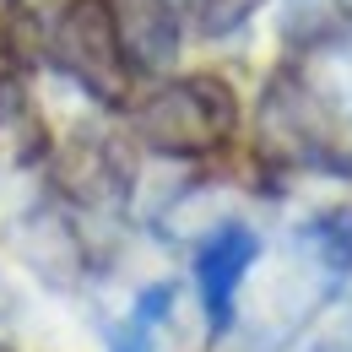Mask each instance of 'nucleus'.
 <instances>
[{
	"mask_svg": "<svg viewBox=\"0 0 352 352\" xmlns=\"http://www.w3.org/2000/svg\"><path fill=\"white\" fill-rule=\"evenodd\" d=\"M228 131H233V92L222 82H212V76L168 82L163 92H152L146 109H141V135L157 152H174V157L212 152Z\"/></svg>",
	"mask_w": 352,
	"mask_h": 352,
	"instance_id": "f257e3e1",
	"label": "nucleus"
},
{
	"mask_svg": "<svg viewBox=\"0 0 352 352\" xmlns=\"http://www.w3.org/2000/svg\"><path fill=\"white\" fill-rule=\"evenodd\" d=\"M54 60L103 103L125 98V60H120V38L109 22V6L98 0H76L60 28H54Z\"/></svg>",
	"mask_w": 352,
	"mask_h": 352,
	"instance_id": "f03ea898",
	"label": "nucleus"
},
{
	"mask_svg": "<svg viewBox=\"0 0 352 352\" xmlns=\"http://www.w3.org/2000/svg\"><path fill=\"white\" fill-rule=\"evenodd\" d=\"M261 141H265V152H276V157L320 163L325 141H331V120H325L320 98L304 82H276L261 103Z\"/></svg>",
	"mask_w": 352,
	"mask_h": 352,
	"instance_id": "7ed1b4c3",
	"label": "nucleus"
},
{
	"mask_svg": "<svg viewBox=\"0 0 352 352\" xmlns=\"http://www.w3.org/2000/svg\"><path fill=\"white\" fill-rule=\"evenodd\" d=\"M109 22L120 54L141 65V71H163L179 54V22L168 11V0H109Z\"/></svg>",
	"mask_w": 352,
	"mask_h": 352,
	"instance_id": "20e7f679",
	"label": "nucleus"
},
{
	"mask_svg": "<svg viewBox=\"0 0 352 352\" xmlns=\"http://www.w3.org/2000/svg\"><path fill=\"white\" fill-rule=\"evenodd\" d=\"M255 233L250 228H217L206 244H201V255H195V282H201V304L212 314V325H228V314H233V293H239V282H244V271L255 265Z\"/></svg>",
	"mask_w": 352,
	"mask_h": 352,
	"instance_id": "39448f33",
	"label": "nucleus"
},
{
	"mask_svg": "<svg viewBox=\"0 0 352 352\" xmlns=\"http://www.w3.org/2000/svg\"><path fill=\"white\" fill-rule=\"evenodd\" d=\"M16 244H22V255L38 265L49 282H65V276L76 271V244H71V233L49 217V212L22 222V228H16Z\"/></svg>",
	"mask_w": 352,
	"mask_h": 352,
	"instance_id": "423d86ee",
	"label": "nucleus"
},
{
	"mask_svg": "<svg viewBox=\"0 0 352 352\" xmlns=\"http://www.w3.org/2000/svg\"><path fill=\"white\" fill-rule=\"evenodd\" d=\"M60 179H65V190H76L82 201H103V195L114 190V174H109V163H103V152H98L92 141H76V146L65 152Z\"/></svg>",
	"mask_w": 352,
	"mask_h": 352,
	"instance_id": "0eeeda50",
	"label": "nucleus"
},
{
	"mask_svg": "<svg viewBox=\"0 0 352 352\" xmlns=\"http://www.w3.org/2000/svg\"><path fill=\"white\" fill-rule=\"evenodd\" d=\"M309 250L325 271H352V212H331L309 228Z\"/></svg>",
	"mask_w": 352,
	"mask_h": 352,
	"instance_id": "6e6552de",
	"label": "nucleus"
},
{
	"mask_svg": "<svg viewBox=\"0 0 352 352\" xmlns=\"http://www.w3.org/2000/svg\"><path fill=\"white\" fill-rule=\"evenodd\" d=\"M255 6H261V0H201L195 11H201V28H206V33H228V28H239Z\"/></svg>",
	"mask_w": 352,
	"mask_h": 352,
	"instance_id": "1a4fd4ad",
	"label": "nucleus"
},
{
	"mask_svg": "<svg viewBox=\"0 0 352 352\" xmlns=\"http://www.w3.org/2000/svg\"><path fill=\"white\" fill-rule=\"evenodd\" d=\"M109 352H157L152 347V325H146V320H131L125 331H114Z\"/></svg>",
	"mask_w": 352,
	"mask_h": 352,
	"instance_id": "9d476101",
	"label": "nucleus"
},
{
	"mask_svg": "<svg viewBox=\"0 0 352 352\" xmlns=\"http://www.w3.org/2000/svg\"><path fill=\"white\" fill-rule=\"evenodd\" d=\"M0 352H11V347H0Z\"/></svg>",
	"mask_w": 352,
	"mask_h": 352,
	"instance_id": "9b49d317",
	"label": "nucleus"
}]
</instances>
